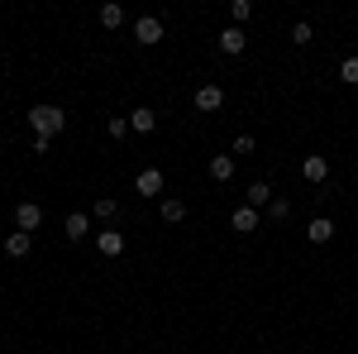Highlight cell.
Returning a JSON list of instances; mask_svg holds the SVG:
<instances>
[{
	"instance_id": "10",
	"label": "cell",
	"mask_w": 358,
	"mask_h": 354,
	"mask_svg": "<svg viewBox=\"0 0 358 354\" xmlns=\"http://www.w3.org/2000/svg\"><path fill=\"white\" fill-rule=\"evenodd\" d=\"M224 106V91L215 82H206L201 91H196V110H220Z\"/></svg>"
},
{
	"instance_id": "17",
	"label": "cell",
	"mask_w": 358,
	"mask_h": 354,
	"mask_svg": "<svg viewBox=\"0 0 358 354\" xmlns=\"http://www.w3.org/2000/svg\"><path fill=\"white\" fill-rule=\"evenodd\" d=\"M268 201H273V187H268V182H253V187H248V206H253V211L268 206Z\"/></svg>"
},
{
	"instance_id": "6",
	"label": "cell",
	"mask_w": 358,
	"mask_h": 354,
	"mask_svg": "<svg viewBox=\"0 0 358 354\" xmlns=\"http://www.w3.org/2000/svg\"><path fill=\"white\" fill-rule=\"evenodd\" d=\"M306 240H310V245H330V240H334V220L315 216L310 225H306Z\"/></svg>"
},
{
	"instance_id": "19",
	"label": "cell",
	"mask_w": 358,
	"mask_h": 354,
	"mask_svg": "<svg viewBox=\"0 0 358 354\" xmlns=\"http://www.w3.org/2000/svg\"><path fill=\"white\" fill-rule=\"evenodd\" d=\"M310 39H315V29L306 25V20H296V25H292V43H296V48H306Z\"/></svg>"
},
{
	"instance_id": "5",
	"label": "cell",
	"mask_w": 358,
	"mask_h": 354,
	"mask_svg": "<svg viewBox=\"0 0 358 354\" xmlns=\"http://www.w3.org/2000/svg\"><path fill=\"white\" fill-rule=\"evenodd\" d=\"M62 235H67V240H86V235H91V216H86V211H72V216L62 220Z\"/></svg>"
},
{
	"instance_id": "25",
	"label": "cell",
	"mask_w": 358,
	"mask_h": 354,
	"mask_svg": "<svg viewBox=\"0 0 358 354\" xmlns=\"http://www.w3.org/2000/svg\"><path fill=\"white\" fill-rule=\"evenodd\" d=\"M354 211H358V196H354Z\"/></svg>"
},
{
	"instance_id": "24",
	"label": "cell",
	"mask_w": 358,
	"mask_h": 354,
	"mask_svg": "<svg viewBox=\"0 0 358 354\" xmlns=\"http://www.w3.org/2000/svg\"><path fill=\"white\" fill-rule=\"evenodd\" d=\"M234 154H253V135H239V139H234Z\"/></svg>"
},
{
	"instance_id": "1",
	"label": "cell",
	"mask_w": 358,
	"mask_h": 354,
	"mask_svg": "<svg viewBox=\"0 0 358 354\" xmlns=\"http://www.w3.org/2000/svg\"><path fill=\"white\" fill-rule=\"evenodd\" d=\"M29 130L43 135V139L62 135V130H67V110H62V106H34V110H29Z\"/></svg>"
},
{
	"instance_id": "15",
	"label": "cell",
	"mask_w": 358,
	"mask_h": 354,
	"mask_svg": "<svg viewBox=\"0 0 358 354\" xmlns=\"http://www.w3.org/2000/svg\"><path fill=\"white\" fill-rule=\"evenodd\" d=\"M210 177H215V182H229V177H234V158H229V154H215V158H210Z\"/></svg>"
},
{
	"instance_id": "22",
	"label": "cell",
	"mask_w": 358,
	"mask_h": 354,
	"mask_svg": "<svg viewBox=\"0 0 358 354\" xmlns=\"http://www.w3.org/2000/svg\"><path fill=\"white\" fill-rule=\"evenodd\" d=\"M106 130H110V139H124V135H129V120H124V115H110Z\"/></svg>"
},
{
	"instance_id": "7",
	"label": "cell",
	"mask_w": 358,
	"mask_h": 354,
	"mask_svg": "<svg viewBox=\"0 0 358 354\" xmlns=\"http://www.w3.org/2000/svg\"><path fill=\"white\" fill-rule=\"evenodd\" d=\"M301 177H306V182H325V177H330V163H325V154H310V158L301 163Z\"/></svg>"
},
{
	"instance_id": "18",
	"label": "cell",
	"mask_w": 358,
	"mask_h": 354,
	"mask_svg": "<svg viewBox=\"0 0 358 354\" xmlns=\"http://www.w3.org/2000/svg\"><path fill=\"white\" fill-rule=\"evenodd\" d=\"M91 211H96V220H115V216H120V206H115V196H101V201H96Z\"/></svg>"
},
{
	"instance_id": "9",
	"label": "cell",
	"mask_w": 358,
	"mask_h": 354,
	"mask_svg": "<svg viewBox=\"0 0 358 354\" xmlns=\"http://www.w3.org/2000/svg\"><path fill=\"white\" fill-rule=\"evenodd\" d=\"M29 249H34V235H24V230H10V235H5V254H10V259H24Z\"/></svg>"
},
{
	"instance_id": "21",
	"label": "cell",
	"mask_w": 358,
	"mask_h": 354,
	"mask_svg": "<svg viewBox=\"0 0 358 354\" xmlns=\"http://www.w3.org/2000/svg\"><path fill=\"white\" fill-rule=\"evenodd\" d=\"M339 82L358 86V57H344V62H339Z\"/></svg>"
},
{
	"instance_id": "13",
	"label": "cell",
	"mask_w": 358,
	"mask_h": 354,
	"mask_svg": "<svg viewBox=\"0 0 358 354\" xmlns=\"http://www.w3.org/2000/svg\"><path fill=\"white\" fill-rule=\"evenodd\" d=\"M229 225H234L239 235H253V230H258V211H253V206H239V211L229 216Z\"/></svg>"
},
{
	"instance_id": "11",
	"label": "cell",
	"mask_w": 358,
	"mask_h": 354,
	"mask_svg": "<svg viewBox=\"0 0 358 354\" xmlns=\"http://www.w3.org/2000/svg\"><path fill=\"white\" fill-rule=\"evenodd\" d=\"M96 249H101L106 259H115V254H124V235H120V230H101V235H96Z\"/></svg>"
},
{
	"instance_id": "3",
	"label": "cell",
	"mask_w": 358,
	"mask_h": 354,
	"mask_svg": "<svg viewBox=\"0 0 358 354\" xmlns=\"http://www.w3.org/2000/svg\"><path fill=\"white\" fill-rule=\"evenodd\" d=\"M38 225H43V206H38V201H20V206H15V230H38Z\"/></svg>"
},
{
	"instance_id": "8",
	"label": "cell",
	"mask_w": 358,
	"mask_h": 354,
	"mask_svg": "<svg viewBox=\"0 0 358 354\" xmlns=\"http://www.w3.org/2000/svg\"><path fill=\"white\" fill-rule=\"evenodd\" d=\"M244 43H248V39H244V29H239V25H229V29L220 34V53H229V57L244 53Z\"/></svg>"
},
{
	"instance_id": "2",
	"label": "cell",
	"mask_w": 358,
	"mask_h": 354,
	"mask_svg": "<svg viewBox=\"0 0 358 354\" xmlns=\"http://www.w3.org/2000/svg\"><path fill=\"white\" fill-rule=\"evenodd\" d=\"M134 43H143V48L163 43V20H158V15H143V20H134Z\"/></svg>"
},
{
	"instance_id": "20",
	"label": "cell",
	"mask_w": 358,
	"mask_h": 354,
	"mask_svg": "<svg viewBox=\"0 0 358 354\" xmlns=\"http://www.w3.org/2000/svg\"><path fill=\"white\" fill-rule=\"evenodd\" d=\"M268 216H273V220H287V216H292V201H287V196H273V201H268Z\"/></svg>"
},
{
	"instance_id": "12",
	"label": "cell",
	"mask_w": 358,
	"mask_h": 354,
	"mask_svg": "<svg viewBox=\"0 0 358 354\" xmlns=\"http://www.w3.org/2000/svg\"><path fill=\"white\" fill-rule=\"evenodd\" d=\"M153 125H158V110H148V106H138L134 115H129V130H134V135H153Z\"/></svg>"
},
{
	"instance_id": "23",
	"label": "cell",
	"mask_w": 358,
	"mask_h": 354,
	"mask_svg": "<svg viewBox=\"0 0 358 354\" xmlns=\"http://www.w3.org/2000/svg\"><path fill=\"white\" fill-rule=\"evenodd\" d=\"M229 15H234V25H244L248 15H253V0H234V5H229Z\"/></svg>"
},
{
	"instance_id": "4",
	"label": "cell",
	"mask_w": 358,
	"mask_h": 354,
	"mask_svg": "<svg viewBox=\"0 0 358 354\" xmlns=\"http://www.w3.org/2000/svg\"><path fill=\"white\" fill-rule=\"evenodd\" d=\"M163 187H167V177L158 172V168H143V172L134 177V191H138V196H163Z\"/></svg>"
},
{
	"instance_id": "16",
	"label": "cell",
	"mask_w": 358,
	"mask_h": 354,
	"mask_svg": "<svg viewBox=\"0 0 358 354\" xmlns=\"http://www.w3.org/2000/svg\"><path fill=\"white\" fill-rule=\"evenodd\" d=\"M101 25L120 29V25H124V5H115V0H110V5H101Z\"/></svg>"
},
{
	"instance_id": "14",
	"label": "cell",
	"mask_w": 358,
	"mask_h": 354,
	"mask_svg": "<svg viewBox=\"0 0 358 354\" xmlns=\"http://www.w3.org/2000/svg\"><path fill=\"white\" fill-rule=\"evenodd\" d=\"M158 216H163L167 225H177V220L187 216V201H177V196H163V201H158Z\"/></svg>"
}]
</instances>
